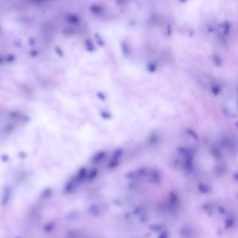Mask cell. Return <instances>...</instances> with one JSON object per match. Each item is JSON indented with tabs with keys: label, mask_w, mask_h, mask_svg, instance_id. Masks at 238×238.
<instances>
[{
	"label": "cell",
	"mask_w": 238,
	"mask_h": 238,
	"mask_svg": "<svg viewBox=\"0 0 238 238\" xmlns=\"http://www.w3.org/2000/svg\"><path fill=\"white\" fill-rule=\"evenodd\" d=\"M198 189L202 193H207L210 190L209 187L204 183H200L198 186Z\"/></svg>",
	"instance_id": "cell-10"
},
{
	"label": "cell",
	"mask_w": 238,
	"mask_h": 238,
	"mask_svg": "<svg viewBox=\"0 0 238 238\" xmlns=\"http://www.w3.org/2000/svg\"><path fill=\"white\" fill-rule=\"evenodd\" d=\"M107 155V153L104 151H101L96 153L92 158V161L94 163H99L105 159Z\"/></svg>",
	"instance_id": "cell-5"
},
{
	"label": "cell",
	"mask_w": 238,
	"mask_h": 238,
	"mask_svg": "<svg viewBox=\"0 0 238 238\" xmlns=\"http://www.w3.org/2000/svg\"><path fill=\"white\" fill-rule=\"evenodd\" d=\"M149 181L153 184H157L161 181V175L158 170L153 169L149 175Z\"/></svg>",
	"instance_id": "cell-4"
},
{
	"label": "cell",
	"mask_w": 238,
	"mask_h": 238,
	"mask_svg": "<svg viewBox=\"0 0 238 238\" xmlns=\"http://www.w3.org/2000/svg\"><path fill=\"white\" fill-rule=\"evenodd\" d=\"M184 168L187 172L191 173L193 171V159L184 160Z\"/></svg>",
	"instance_id": "cell-6"
},
{
	"label": "cell",
	"mask_w": 238,
	"mask_h": 238,
	"mask_svg": "<svg viewBox=\"0 0 238 238\" xmlns=\"http://www.w3.org/2000/svg\"><path fill=\"white\" fill-rule=\"evenodd\" d=\"M187 132V133H188L189 135H190L191 136H192V138H193V139L195 140V141L198 140V135H197L196 133H195L194 131H193L192 129H188Z\"/></svg>",
	"instance_id": "cell-11"
},
{
	"label": "cell",
	"mask_w": 238,
	"mask_h": 238,
	"mask_svg": "<svg viewBox=\"0 0 238 238\" xmlns=\"http://www.w3.org/2000/svg\"><path fill=\"white\" fill-rule=\"evenodd\" d=\"M211 154L216 159H220L222 157V154L220 150L217 147H213L211 148L210 150Z\"/></svg>",
	"instance_id": "cell-7"
},
{
	"label": "cell",
	"mask_w": 238,
	"mask_h": 238,
	"mask_svg": "<svg viewBox=\"0 0 238 238\" xmlns=\"http://www.w3.org/2000/svg\"><path fill=\"white\" fill-rule=\"evenodd\" d=\"M98 170L96 169H93L89 173H88L87 176V179L88 180H92L96 178V176L98 175Z\"/></svg>",
	"instance_id": "cell-9"
},
{
	"label": "cell",
	"mask_w": 238,
	"mask_h": 238,
	"mask_svg": "<svg viewBox=\"0 0 238 238\" xmlns=\"http://www.w3.org/2000/svg\"><path fill=\"white\" fill-rule=\"evenodd\" d=\"M216 174L218 176H222L224 175L226 172V168L225 166L223 165H219L216 167V169H215Z\"/></svg>",
	"instance_id": "cell-8"
},
{
	"label": "cell",
	"mask_w": 238,
	"mask_h": 238,
	"mask_svg": "<svg viewBox=\"0 0 238 238\" xmlns=\"http://www.w3.org/2000/svg\"><path fill=\"white\" fill-rule=\"evenodd\" d=\"M178 152L184 159H193L195 155V151L193 149L189 147H180L178 148Z\"/></svg>",
	"instance_id": "cell-3"
},
{
	"label": "cell",
	"mask_w": 238,
	"mask_h": 238,
	"mask_svg": "<svg viewBox=\"0 0 238 238\" xmlns=\"http://www.w3.org/2000/svg\"><path fill=\"white\" fill-rule=\"evenodd\" d=\"M123 154V150L122 148H118L114 150L110 161L109 164V169H115L118 167L120 162L121 158Z\"/></svg>",
	"instance_id": "cell-1"
},
{
	"label": "cell",
	"mask_w": 238,
	"mask_h": 238,
	"mask_svg": "<svg viewBox=\"0 0 238 238\" xmlns=\"http://www.w3.org/2000/svg\"><path fill=\"white\" fill-rule=\"evenodd\" d=\"M147 174V169L145 168H141L128 173L126 178L129 180H136L142 179Z\"/></svg>",
	"instance_id": "cell-2"
},
{
	"label": "cell",
	"mask_w": 238,
	"mask_h": 238,
	"mask_svg": "<svg viewBox=\"0 0 238 238\" xmlns=\"http://www.w3.org/2000/svg\"><path fill=\"white\" fill-rule=\"evenodd\" d=\"M101 116L102 118L105 119H107V120L110 119L111 117V114L109 113L106 112H103L101 113Z\"/></svg>",
	"instance_id": "cell-12"
}]
</instances>
